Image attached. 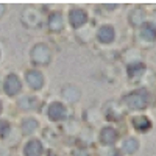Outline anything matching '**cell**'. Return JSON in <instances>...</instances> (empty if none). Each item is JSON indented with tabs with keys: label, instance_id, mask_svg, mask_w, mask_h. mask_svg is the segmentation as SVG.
Here are the masks:
<instances>
[{
	"label": "cell",
	"instance_id": "cell-13",
	"mask_svg": "<svg viewBox=\"0 0 156 156\" xmlns=\"http://www.w3.org/2000/svg\"><path fill=\"white\" fill-rule=\"evenodd\" d=\"M62 95L66 97L67 101L73 103V101H76L78 98H80V90H78L75 86H66L62 89Z\"/></svg>",
	"mask_w": 156,
	"mask_h": 156
},
{
	"label": "cell",
	"instance_id": "cell-12",
	"mask_svg": "<svg viewBox=\"0 0 156 156\" xmlns=\"http://www.w3.org/2000/svg\"><path fill=\"white\" fill-rule=\"evenodd\" d=\"M117 137H119V134H117V131L114 128H111V126L103 128L101 133H100V140L103 142V144H106V145L114 144V142L117 140Z\"/></svg>",
	"mask_w": 156,
	"mask_h": 156
},
{
	"label": "cell",
	"instance_id": "cell-14",
	"mask_svg": "<svg viewBox=\"0 0 156 156\" xmlns=\"http://www.w3.org/2000/svg\"><path fill=\"white\" fill-rule=\"evenodd\" d=\"M145 19V12L142 11L140 8H134L131 12H129V22L133 25H142Z\"/></svg>",
	"mask_w": 156,
	"mask_h": 156
},
{
	"label": "cell",
	"instance_id": "cell-11",
	"mask_svg": "<svg viewBox=\"0 0 156 156\" xmlns=\"http://www.w3.org/2000/svg\"><path fill=\"white\" fill-rule=\"evenodd\" d=\"M140 36L145 41H154L156 39V25L153 22H144L140 25Z\"/></svg>",
	"mask_w": 156,
	"mask_h": 156
},
{
	"label": "cell",
	"instance_id": "cell-20",
	"mask_svg": "<svg viewBox=\"0 0 156 156\" xmlns=\"http://www.w3.org/2000/svg\"><path fill=\"white\" fill-rule=\"evenodd\" d=\"M9 134V123L6 120H0V137H6Z\"/></svg>",
	"mask_w": 156,
	"mask_h": 156
},
{
	"label": "cell",
	"instance_id": "cell-7",
	"mask_svg": "<svg viewBox=\"0 0 156 156\" xmlns=\"http://www.w3.org/2000/svg\"><path fill=\"white\" fill-rule=\"evenodd\" d=\"M48 117L51 120H62L66 117V108H64L62 103L55 101L48 106Z\"/></svg>",
	"mask_w": 156,
	"mask_h": 156
},
{
	"label": "cell",
	"instance_id": "cell-24",
	"mask_svg": "<svg viewBox=\"0 0 156 156\" xmlns=\"http://www.w3.org/2000/svg\"><path fill=\"white\" fill-rule=\"evenodd\" d=\"M2 84H3V81H2V76H0V87H2Z\"/></svg>",
	"mask_w": 156,
	"mask_h": 156
},
{
	"label": "cell",
	"instance_id": "cell-18",
	"mask_svg": "<svg viewBox=\"0 0 156 156\" xmlns=\"http://www.w3.org/2000/svg\"><path fill=\"white\" fill-rule=\"evenodd\" d=\"M133 125L137 129H147L150 126V122H148L147 117H136V119L133 120Z\"/></svg>",
	"mask_w": 156,
	"mask_h": 156
},
{
	"label": "cell",
	"instance_id": "cell-25",
	"mask_svg": "<svg viewBox=\"0 0 156 156\" xmlns=\"http://www.w3.org/2000/svg\"><path fill=\"white\" fill-rule=\"evenodd\" d=\"M0 111H2V103H0Z\"/></svg>",
	"mask_w": 156,
	"mask_h": 156
},
{
	"label": "cell",
	"instance_id": "cell-1",
	"mask_svg": "<svg viewBox=\"0 0 156 156\" xmlns=\"http://www.w3.org/2000/svg\"><path fill=\"white\" fill-rule=\"evenodd\" d=\"M31 61L36 62V64H41V66H44V64H48L50 62V58H51V50L45 45V44H36L31 50Z\"/></svg>",
	"mask_w": 156,
	"mask_h": 156
},
{
	"label": "cell",
	"instance_id": "cell-3",
	"mask_svg": "<svg viewBox=\"0 0 156 156\" xmlns=\"http://www.w3.org/2000/svg\"><path fill=\"white\" fill-rule=\"evenodd\" d=\"M20 19H22L25 27H28V28H36L37 25L41 23V14H39V11L34 9V8H25L22 11Z\"/></svg>",
	"mask_w": 156,
	"mask_h": 156
},
{
	"label": "cell",
	"instance_id": "cell-15",
	"mask_svg": "<svg viewBox=\"0 0 156 156\" xmlns=\"http://www.w3.org/2000/svg\"><path fill=\"white\" fill-rule=\"evenodd\" d=\"M36 128H37V122L34 119H25L22 123V131L25 134H31Z\"/></svg>",
	"mask_w": 156,
	"mask_h": 156
},
{
	"label": "cell",
	"instance_id": "cell-4",
	"mask_svg": "<svg viewBox=\"0 0 156 156\" xmlns=\"http://www.w3.org/2000/svg\"><path fill=\"white\" fill-rule=\"evenodd\" d=\"M69 22L73 28H81L87 22V12L83 8H72L69 11Z\"/></svg>",
	"mask_w": 156,
	"mask_h": 156
},
{
	"label": "cell",
	"instance_id": "cell-10",
	"mask_svg": "<svg viewBox=\"0 0 156 156\" xmlns=\"http://www.w3.org/2000/svg\"><path fill=\"white\" fill-rule=\"evenodd\" d=\"M23 154L25 156H41L42 154V144L36 139L28 140L23 147Z\"/></svg>",
	"mask_w": 156,
	"mask_h": 156
},
{
	"label": "cell",
	"instance_id": "cell-22",
	"mask_svg": "<svg viewBox=\"0 0 156 156\" xmlns=\"http://www.w3.org/2000/svg\"><path fill=\"white\" fill-rule=\"evenodd\" d=\"M109 156H122V154H120V151H119V150H112V151L109 153Z\"/></svg>",
	"mask_w": 156,
	"mask_h": 156
},
{
	"label": "cell",
	"instance_id": "cell-2",
	"mask_svg": "<svg viewBox=\"0 0 156 156\" xmlns=\"http://www.w3.org/2000/svg\"><path fill=\"white\" fill-rule=\"evenodd\" d=\"M125 105L131 109H144L147 106V92L145 90H134L125 97Z\"/></svg>",
	"mask_w": 156,
	"mask_h": 156
},
{
	"label": "cell",
	"instance_id": "cell-19",
	"mask_svg": "<svg viewBox=\"0 0 156 156\" xmlns=\"http://www.w3.org/2000/svg\"><path fill=\"white\" fill-rule=\"evenodd\" d=\"M123 147H125V151H128V153H134V151L137 150L139 144H137V140H136V139L129 137V139H126V140H125Z\"/></svg>",
	"mask_w": 156,
	"mask_h": 156
},
{
	"label": "cell",
	"instance_id": "cell-23",
	"mask_svg": "<svg viewBox=\"0 0 156 156\" xmlns=\"http://www.w3.org/2000/svg\"><path fill=\"white\" fill-rule=\"evenodd\" d=\"M3 12H5V5H0V17L3 16Z\"/></svg>",
	"mask_w": 156,
	"mask_h": 156
},
{
	"label": "cell",
	"instance_id": "cell-6",
	"mask_svg": "<svg viewBox=\"0 0 156 156\" xmlns=\"http://www.w3.org/2000/svg\"><path fill=\"white\" fill-rule=\"evenodd\" d=\"M25 80H27V83L31 89H41L44 86V76L37 70H28L25 73Z\"/></svg>",
	"mask_w": 156,
	"mask_h": 156
},
{
	"label": "cell",
	"instance_id": "cell-9",
	"mask_svg": "<svg viewBox=\"0 0 156 156\" xmlns=\"http://www.w3.org/2000/svg\"><path fill=\"white\" fill-rule=\"evenodd\" d=\"M48 28L51 31H61L64 28V16L61 14L59 11L51 12L48 17Z\"/></svg>",
	"mask_w": 156,
	"mask_h": 156
},
{
	"label": "cell",
	"instance_id": "cell-5",
	"mask_svg": "<svg viewBox=\"0 0 156 156\" xmlns=\"http://www.w3.org/2000/svg\"><path fill=\"white\" fill-rule=\"evenodd\" d=\"M20 80L14 75V73H9L6 78H5V81H3V89H5V92L8 95H16L20 92Z\"/></svg>",
	"mask_w": 156,
	"mask_h": 156
},
{
	"label": "cell",
	"instance_id": "cell-21",
	"mask_svg": "<svg viewBox=\"0 0 156 156\" xmlns=\"http://www.w3.org/2000/svg\"><path fill=\"white\" fill-rule=\"evenodd\" d=\"M73 156H89V153L86 150H83V148H78V150L73 151Z\"/></svg>",
	"mask_w": 156,
	"mask_h": 156
},
{
	"label": "cell",
	"instance_id": "cell-8",
	"mask_svg": "<svg viewBox=\"0 0 156 156\" xmlns=\"http://www.w3.org/2000/svg\"><path fill=\"white\" fill-rule=\"evenodd\" d=\"M114 36H115V31H114V28L111 27V25H103V27H100V30L97 31L98 41L103 42V44L112 42L114 41Z\"/></svg>",
	"mask_w": 156,
	"mask_h": 156
},
{
	"label": "cell",
	"instance_id": "cell-17",
	"mask_svg": "<svg viewBox=\"0 0 156 156\" xmlns=\"http://www.w3.org/2000/svg\"><path fill=\"white\" fill-rule=\"evenodd\" d=\"M19 106L22 108V109H34V106H36V100L33 98V97H23L20 101H19Z\"/></svg>",
	"mask_w": 156,
	"mask_h": 156
},
{
	"label": "cell",
	"instance_id": "cell-16",
	"mask_svg": "<svg viewBox=\"0 0 156 156\" xmlns=\"http://www.w3.org/2000/svg\"><path fill=\"white\" fill-rule=\"evenodd\" d=\"M144 70H145V66H144V64H140V62L129 64V66H128V73L131 76H139V75L144 73Z\"/></svg>",
	"mask_w": 156,
	"mask_h": 156
}]
</instances>
